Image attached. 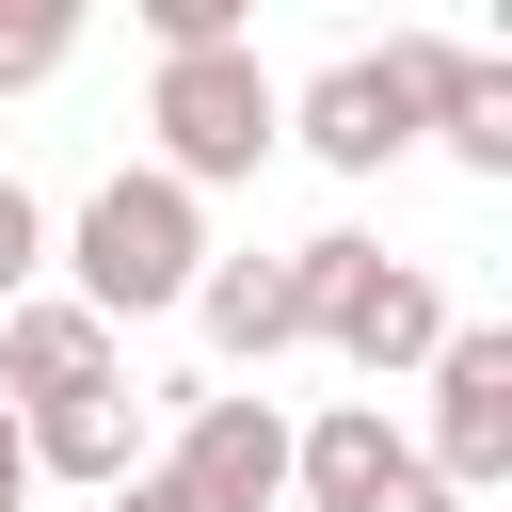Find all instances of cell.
Segmentation results:
<instances>
[{"label":"cell","mask_w":512,"mask_h":512,"mask_svg":"<svg viewBox=\"0 0 512 512\" xmlns=\"http://www.w3.org/2000/svg\"><path fill=\"white\" fill-rule=\"evenodd\" d=\"M192 272H208V208L176 176H112L80 208V320H160L192 304Z\"/></svg>","instance_id":"1"},{"label":"cell","mask_w":512,"mask_h":512,"mask_svg":"<svg viewBox=\"0 0 512 512\" xmlns=\"http://www.w3.org/2000/svg\"><path fill=\"white\" fill-rule=\"evenodd\" d=\"M144 128H160V176L176 192H224V176H256L288 144V96L256 80V48H192V64H160Z\"/></svg>","instance_id":"2"},{"label":"cell","mask_w":512,"mask_h":512,"mask_svg":"<svg viewBox=\"0 0 512 512\" xmlns=\"http://www.w3.org/2000/svg\"><path fill=\"white\" fill-rule=\"evenodd\" d=\"M352 256H368V240H352V224H320L304 256H224V272H192V304H208V352H224V368H272V352H304V336H320V304L352 288Z\"/></svg>","instance_id":"3"},{"label":"cell","mask_w":512,"mask_h":512,"mask_svg":"<svg viewBox=\"0 0 512 512\" xmlns=\"http://www.w3.org/2000/svg\"><path fill=\"white\" fill-rule=\"evenodd\" d=\"M288 128H304V160H336V176H384V160L432 128V32H400L384 64H320V80L288 96Z\"/></svg>","instance_id":"4"},{"label":"cell","mask_w":512,"mask_h":512,"mask_svg":"<svg viewBox=\"0 0 512 512\" xmlns=\"http://www.w3.org/2000/svg\"><path fill=\"white\" fill-rule=\"evenodd\" d=\"M448 496H480V480H512V336L496 320H448V352H432V448H416Z\"/></svg>","instance_id":"5"},{"label":"cell","mask_w":512,"mask_h":512,"mask_svg":"<svg viewBox=\"0 0 512 512\" xmlns=\"http://www.w3.org/2000/svg\"><path fill=\"white\" fill-rule=\"evenodd\" d=\"M192 512H272L288 496V416L256 400V384H208L192 400V432H176V464H160Z\"/></svg>","instance_id":"6"},{"label":"cell","mask_w":512,"mask_h":512,"mask_svg":"<svg viewBox=\"0 0 512 512\" xmlns=\"http://www.w3.org/2000/svg\"><path fill=\"white\" fill-rule=\"evenodd\" d=\"M320 336L384 384V368H432V352H448V304H432V272H416V256H384V240H368V256H352V288L320 304Z\"/></svg>","instance_id":"7"},{"label":"cell","mask_w":512,"mask_h":512,"mask_svg":"<svg viewBox=\"0 0 512 512\" xmlns=\"http://www.w3.org/2000/svg\"><path fill=\"white\" fill-rule=\"evenodd\" d=\"M96 384H112V320H80V304H0V400H16V416L96 400Z\"/></svg>","instance_id":"8"},{"label":"cell","mask_w":512,"mask_h":512,"mask_svg":"<svg viewBox=\"0 0 512 512\" xmlns=\"http://www.w3.org/2000/svg\"><path fill=\"white\" fill-rule=\"evenodd\" d=\"M400 464H416V448H400V432H384V400H336V416H320V432H288V480H304V496H320V512H368V496H384V480H400Z\"/></svg>","instance_id":"9"},{"label":"cell","mask_w":512,"mask_h":512,"mask_svg":"<svg viewBox=\"0 0 512 512\" xmlns=\"http://www.w3.org/2000/svg\"><path fill=\"white\" fill-rule=\"evenodd\" d=\"M432 128H448L464 176H512V64H480V48L432 32Z\"/></svg>","instance_id":"10"},{"label":"cell","mask_w":512,"mask_h":512,"mask_svg":"<svg viewBox=\"0 0 512 512\" xmlns=\"http://www.w3.org/2000/svg\"><path fill=\"white\" fill-rule=\"evenodd\" d=\"M16 448H32V480H96V496H112V480H144V464H128V400H112V384H96V400L16 416Z\"/></svg>","instance_id":"11"},{"label":"cell","mask_w":512,"mask_h":512,"mask_svg":"<svg viewBox=\"0 0 512 512\" xmlns=\"http://www.w3.org/2000/svg\"><path fill=\"white\" fill-rule=\"evenodd\" d=\"M64 48H80V0H0V96H16V80H48Z\"/></svg>","instance_id":"12"},{"label":"cell","mask_w":512,"mask_h":512,"mask_svg":"<svg viewBox=\"0 0 512 512\" xmlns=\"http://www.w3.org/2000/svg\"><path fill=\"white\" fill-rule=\"evenodd\" d=\"M32 256H48V208L0 176V304H32Z\"/></svg>","instance_id":"13"},{"label":"cell","mask_w":512,"mask_h":512,"mask_svg":"<svg viewBox=\"0 0 512 512\" xmlns=\"http://www.w3.org/2000/svg\"><path fill=\"white\" fill-rule=\"evenodd\" d=\"M32 496V448H16V400H0V512Z\"/></svg>","instance_id":"14"},{"label":"cell","mask_w":512,"mask_h":512,"mask_svg":"<svg viewBox=\"0 0 512 512\" xmlns=\"http://www.w3.org/2000/svg\"><path fill=\"white\" fill-rule=\"evenodd\" d=\"M112 512H192V496L176 480H112Z\"/></svg>","instance_id":"15"}]
</instances>
